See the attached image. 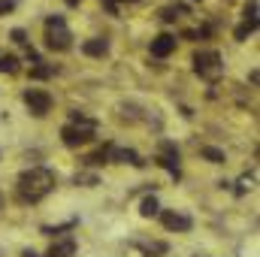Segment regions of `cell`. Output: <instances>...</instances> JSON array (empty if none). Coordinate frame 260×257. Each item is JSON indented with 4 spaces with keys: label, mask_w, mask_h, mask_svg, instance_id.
Segmentation results:
<instances>
[{
    "label": "cell",
    "mask_w": 260,
    "mask_h": 257,
    "mask_svg": "<svg viewBox=\"0 0 260 257\" xmlns=\"http://www.w3.org/2000/svg\"><path fill=\"white\" fill-rule=\"evenodd\" d=\"M12 40H15L18 46H27V37H24V30H12Z\"/></svg>",
    "instance_id": "19"
},
{
    "label": "cell",
    "mask_w": 260,
    "mask_h": 257,
    "mask_svg": "<svg viewBox=\"0 0 260 257\" xmlns=\"http://www.w3.org/2000/svg\"><path fill=\"white\" fill-rule=\"evenodd\" d=\"M79 3H82V0H67V6H79Z\"/></svg>",
    "instance_id": "22"
},
{
    "label": "cell",
    "mask_w": 260,
    "mask_h": 257,
    "mask_svg": "<svg viewBox=\"0 0 260 257\" xmlns=\"http://www.w3.org/2000/svg\"><path fill=\"white\" fill-rule=\"evenodd\" d=\"M160 221H164V227H167V230H176V233H188V230L194 227V221H191L188 215H182V212H173V209L160 212Z\"/></svg>",
    "instance_id": "8"
},
{
    "label": "cell",
    "mask_w": 260,
    "mask_h": 257,
    "mask_svg": "<svg viewBox=\"0 0 260 257\" xmlns=\"http://www.w3.org/2000/svg\"><path fill=\"white\" fill-rule=\"evenodd\" d=\"M52 191H55V173L46 170V167H30L15 182V197L21 203H30V206L40 203V200H46Z\"/></svg>",
    "instance_id": "1"
},
{
    "label": "cell",
    "mask_w": 260,
    "mask_h": 257,
    "mask_svg": "<svg viewBox=\"0 0 260 257\" xmlns=\"http://www.w3.org/2000/svg\"><path fill=\"white\" fill-rule=\"evenodd\" d=\"M245 18H257V0H251V3L245 6Z\"/></svg>",
    "instance_id": "18"
},
{
    "label": "cell",
    "mask_w": 260,
    "mask_h": 257,
    "mask_svg": "<svg viewBox=\"0 0 260 257\" xmlns=\"http://www.w3.org/2000/svg\"><path fill=\"white\" fill-rule=\"evenodd\" d=\"M46 46L52 52H67L73 46V34L67 27V21L61 15H49L46 18Z\"/></svg>",
    "instance_id": "3"
},
{
    "label": "cell",
    "mask_w": 260,
    "mask_h": 257,
    "mask_svg": "<svg viewBox=\"0 0 260 257\" xmlns=\"http://www.w3.org/2000/svg\"><path fill=\"white\" fill-rule=\"evenodd\" d=\"M139 215H142V218H154V215H157V200H154V197H145V200L139 203Z\"/></svg>",
    "instance_id": "15"
},
{
    "label": "cell",
    "mask_w": 260,
    "mask_h": 257,
    "mask_svg": "<svg viewBox=\"0 0 260 257\" xmlns=\"http://www.w3.org/2000/svg\"><path fill=\"white\" fill-rule=\"evenodd\" d=\"M94 130H97V121L94 118L73 112L70 124L61 127V139H64V145H70V148H79V145H88L94 139Z\"/></svg>",
    "instance_id": "2"
},
{
    "label": "cell",
    "mask_w": 260,
    "mask_h": 257,
    "mask_svg": "<svg viewBox=\"0 0 260 257\" xmlns=\"http://www.w3.org/2000/svg\"><path fill=\"white\" fill-rule=\"evenodd\" d=\"M52 73H55V67H34V70H30L34 79H49Z\"/></svg>",
    "instance_id": "17"
},
{
    "label": "cell",
    "mask_w": 260,
    "mask_h": 257,
    "mask_svg": "<svg viewBox=\"0 0 260 257\" xmlns=\"http://www.w3.org/2000/svg\"><path fill=\"white\" fill-rule=\"evenodd\" d=\"M103 157L106 160H115V164H133V167H142L145 160L133 151V148H118V145H103Z\"/></svg>",
    "instance_id": "6"
},
{
    "label": "cell",
    "mask_w": 260,
    "mask_h": 257,
    "mask_svg": "<svg viewBox=\"0 0 260 257\" xmlns=\"http://www.w3.org/2000/svg\"><path fill=\"white\" fill-rule=\"evenodd\" d=\"M24 257H37V254H34V251H24Z\"/></svg>",
    "instance_id": "23"
},
{
    "label": "cell",
    "mask_w": 260,
    "mask_h": 257,
    "mask_svg": "<svg viewBox=\"0 0 260 257\" xmlns=\"http://www.w3.org/2000/svg\"><path fill=\"white\" fill-rule=\"evenodd\" d=\"M173 179H179V151H176V145L173 142H160V151H157V157H154Z\"/></svg>",
    "instance_id": "7"
},
{
    "label": "cell",
    "mask_w": 260,
    "mask_h": 257,
    "mask_svg": "<svg viewBox=\"0 0 260 257\" xmlns=\"http://www.w3.org/2000/svg\"><path fill=\"white\" fill-rule=\"evenodd\" d=\"M194 70H197L200 79H206V82H218V79L224 76V61H221L218 52L206 49V52H197L194 55Z\"/></svg>",
    "instance_id": "4"
},
{
    "label": "cell",
    "mask_w": 260,
    "mask_h": 257,
    "mask_svg": "<svg viewBox=\"0 0 260 257\" xmlns=\"http://www.w3.org/2000/svg\"><path fill=\"white\" fill-rule=\"evenodd\" d=\"M82 52H85L88 58H103V55H109V40L94 37V40H88V43L82 46Z\"/></svg>",
    "instance_id": "10"
},
{
    "label": "cell",
    "mask_w": 260,
    "mask_h": 257,
    "mask_svg": "<svg viewBox=\"0 0 260 257\" xmlns=\"http://www.w3.org/2000/svg\"><path fill=\"white\" fill-rule=\"evenodd\" d=\"M0 206H3V197H0Z\"/></svg>",
    "instance_id": "24"
},
{
    "label": "cell",
    "mask_w": 260,
    "mask_h": 257,
    "mask_svg": "<svg viewBox=\"0 0 260 257\" xmlns=\"http://www.w3.org/2000/svg\"><path fill=\"white\" fill-rule=\"evenodd\" d=\"M173 52H176V37L160 34V37L151 40V55H154V58H170Z\"/></svg>",
    "instance_id": "9"
},
{
    "label": "cell",
    "mask_w": 260,
    "mask_h": 257,
    "mask_svg": "<svg viewBox=\"0 0 260 257\" xmlns=\"http://www.w3.org/2000/svg\"><path fill=\"white\" fill-rule=\"evenodd\" d=\"M103 3H106V9H109V12H112V15H115V12H118V3H115V0H103Z\"/></svg>",
    "instance_id": "21"
},
{
    "label": "cell",
    "mask_w": 260,
    "mask_h": 257,
    "mask_svg": "<svg viewBox=\"0 0 260 257\" xmlns=\"http://www.w3.org/2000/svg\"><path fill=\"white\" fill-rule=\"evenodd\" d=\"M73 254H76V239H61L46 251V257H73Z\"/></svg>",
    "instance_id": "11"
},
{
    "label": "cell",
    "mask_w": 260,
    "mask_h": 257,
    "mask_svg": "<svg viewBox=\"0 0 260 257\" xmlns=\"http://www.w3.org/2000/svg\"><path fill=\"white\" fill-rule=\"evenodd\" d=\"M21 70V61L15 58V55H0V73H9V76H15Z\"/></svg>",
    "instance_id": "12"
},
{
    "label": "cell",
    "mask_w": 260,
    "mask_h": 257,
    "mask_svg": "<svg viewBox=\"0 0 260 257\" xmlns=\"http://www.w3.org/2000/svg\"><path fill=\"white\" fill-rule=\"evenodd\" d=\"M179 15H188V6H164L160 9V18L164 21H176Z\"/></svg>",
    "instance_id": "13"
},
{
    "label": "cell",
    "mask_w": 260,
    "mask_h": 257,
    "mask_svg": "<svg viewBox=\"0 0 260 257\" xmlns=\"http://www.w3.org/2000/svg\"><path fill=\"white\" fill-rule=\"evenodd\" d=\"M24 106L30 109V115L43 118V115L52 112V94L43 91V88H27V91H24Z\"/></svg>",
    "instance_id": "5"
},
{
    "label": "cell",
    "mask_w": 260,
    "mask_h": 257,
    "mask_svg": "<svg viewBox=\"0 0 260 257\" xmlns=\"http://www.w3.org/2000/svg\"><path fill=\"white\" fill-rule=\"evenodd\" d=\"M254 30H257V18H245V21L236 27V34H233V37H236V40H245V37H248V34H254Z\"/></svg>",
    "instance_id": "14"
},
{
    "label": "cell",
    "mask_w": 260,
    "mask_h": 257,
    "mask_svg": "<svg viewBox=\"0 0 260 257\" xmlns=\"http://www.w3.org/2000/svg\"><path fill=\"white\" fill-rule=\"evenodd\" d=\"M200 154H203L206 160H212V164H224V151H221V148H212V145H206Z\"/></svg>",
    "instance_id": "16"
},
{
    "label": "cell",
    "mask_w": 260,
    "mask_h": 257,
    "mask_svg": "<svg viewBox=\"0 0 260 257\" xmlns=\"http://www.w3.org/2000/svg\"><path fill=\"white\" fill-rule=\"evenodd\" d=\"M15 9V0H0V15L3 12H12Z\"/></svg>",
    "instance_id": "20"
}]
</instances>
